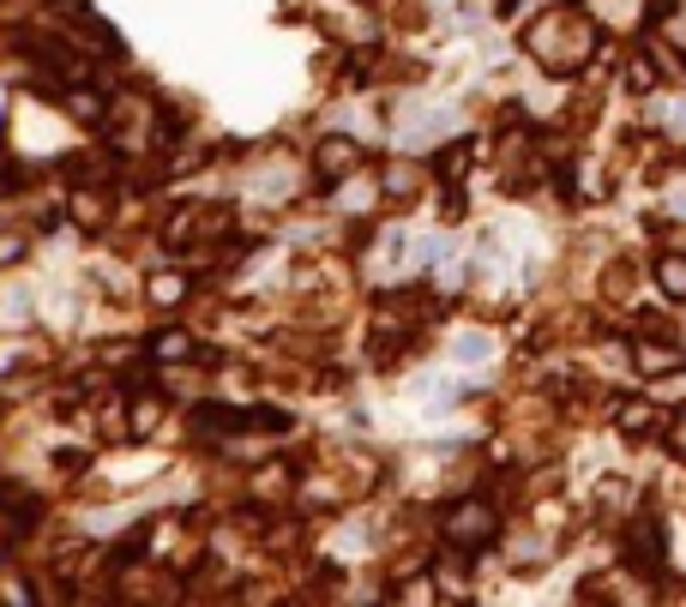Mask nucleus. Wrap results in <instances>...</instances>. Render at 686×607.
I'll return each mask as SVG.
<instances>
[{
    "label": "nucleus",
    "mask_w": 686,
    "mask_h": 607,
    "mask_svg": "<svg viewBox=\"0 0 686 607\" xmlns=\"http://www.w3.org/2000/svg\"><path fill=\"white\" fill-rule=\"evenodd\" d=\"M524 48L542 60V67H554V73H578L584 60L596 55V24L584 19L578 7H561V12H549V19L530 24Z\"/></svg>",
    "instance_id": "obj_1"
},
{
    "label": "nucleus",
    "mask_w": 686,
    "mask_h": 607,
    "mask_svg": "<svg viewBox=\"0 0 686 607\" xmlns=\"http://www.w3.org/2000/svg\"><path fill=\"white\" fill-rule=\"evenodd\" d=\"M494 529H500V518H494L482 499H464V506L446 511V541L452 548H482V541H494Z\"/></svg>",
    "instance_id": "obj_2"
},
{
    "label": "nucleus",
    "mask_w": 686,
    "mask_h": 607,
    "mask_svg": "<svg viewBox=\"0 0 686 607\" xmlns=\"http://www.w3.org/2000/svg\"><path fill=\"white\" fill-rule=\"evenodd\" d=\"M627 560L639 565V572H644V565H651V572H663V565H668L663 523H656V518H639V523H632V536H627Z\"/></svg>",
    "instance_id": "obj_3"
},
{
    "label": "nucleus",
    "mask_w": 686,
    "mask_h": 607,
    "mask_svg": "<svg viewBox=\"0 0 686 607\" xmlns=\"http://www.w3.org/2000/svg\"><path fill=\"white\" fill-rule=\"evenodd\" d=\"M313 169H320L325 180H338V175H355V169H362V145H355V139H343V133L320 139V151H313Z\"/></svg>",
    "instance_id": "obj_4"
},
{
    "label": "nucleus",
    "mask_w": 686,
    "mask_h": 607,
    "mask_svg": "<svg viewBox=\"0 0 686 607\" xmlns=\"http://www.w3.org/2000/svg\"><path fill=\"white\" fill-rule=\"evenodd\" d=\"M632 361H639V373H651V379H663V373H681L686 367V349L681 343H632Z\"/></svg>",
    "instance_id": "obj_5"
},
{
    "label": "nucleus",
    "mask_w": 686,
    "mask_h": 607,
    "mask_svg": "<svg viewBox=\"0 0 686 607\" xmlns=\"http://www.w3.org/2000/svg\"><path fill=\"white\" fill-rule=\"evenodd\" d=\"M615 421H620V433H627V439H656V433H663V409L639 404V397H632V404H620Z\"/></svg>",
    "instance_id": "obj_6"
},
{
    "label": "nucleus",
    "mask_w": 686,
    "mask_h": 607,
    "mask_svg": "<svg viewBox=\"0 0 686 607\" xmlns=\"http://www.w3.org/2000/svg\"><path fill=\"white\" fill-rule=\"evenodd\" d=\"M151 361H193V331H181V325L157 331L151 338Z\"/></svg>",
    "instance_id": "obj_7"
},
{
    "label": "nucleus",
    "mask_w": 686,
    "mask_h": 607,
    "mask_svg": "<svg viewBox=\"0 0 686 607\" xmlns=\"http://www.w3.org/2000/svg\"><path fill=\"white\" fill-rule=\"evenodd\" d=\"M187 289H193V283H187L181 271H157V277L145 283V295H151L157 307H181V301H187Z\"/></svg>",
    "instance_id": "obj_8"
},
{
    "label": "nucleus",
    "mask_w": 686,
    "mask_h": 607,
    "mask_svg": "<svg viewBox=\"0 0 686 607\" xmlns=\"http://www.w3.org/2000/svg\"><path fill=\"white\" fill-rule=\"evenodd\" d=\"M656 283H663V295L686 301V253H668V260H656Z\"/></svg>",
    "instance_id": "obj_9"
},
{
    "label": "nucleus",
    "mask_w": 686,
    "mask_h": 607,
    "mask_svg": "<svg viewBox=\"0 0 686 607\" xmlns=\"http://www.w3.org/2000/svg\"><path fill=\"white\" fill-rule=\"evenodd\" d=\"M73 217L91 223V229H103L109 223V199H97V192H73Z\"/></svg>",
    "instance_id": "obj_10"
},
{
    "label": "nucleus",
    "mask_w": 686,
    "mask_h": 607,
    "mask_svg": "<svg viewBox=\"0 0 686 607\" xmlns=\"http://www.w3.org/2000/svg\"><path fill=\"white\" fill-rule=\"evenodd\" d=\"M157 416H163V397H157V391H145V397L133 404V433H139V439L157 433Z\"/></svg>",
    "instance_id": "obj_11"
},
{
    "label": "nucleus",
    "mask_w": 686,
    "mask_h": 607,
    "mask_svg": "<svg viewBox=\"0 0 686 607\" xmlns=\"http://www.w3.org/2000/svg\"><path fill=\"white\" fill-rule=\"evenodd\" d=\"M60 102H67L79 121H103V97H97V90H60Z\"/></svg>",
    "instance_id": "obj_12"
},
{
    "label": "nucleus",
    "mask_w": 686,
    "mask_h": 607,
    "mask_svg": "<svg viewBox=\"0 0 686 607\" xmlns=\"http://www.w3.org/2000/svg\"><path fill=\"white\" fill-rule=\"evenodd\" d=\"M386 192H391V199H398V192H403V199H410V192H416V169H403V163H391V169H386Z\"/></svg>",
    "instance_id": "obj_13"
},
{
    "label": "nucleus",
    "mask_w": 686,
    "mask_h": 607,
    "mask_svg": "<svg viewBox=\"0 0 686 607\" xmlns=\"http://www.w3.org/2000/svg\"><path fill=\"white\" fill-rule=\"evenodd\" d=\"M464 163H469V145H452V151H440L434 169H440V175H464Z\"/></svg>",
    "instance_id": "obj_14"
},
{
    "label": "nucleus",
    "mask_w": 686,
    "mask_h": 607,
    "mask_svg": "<svg viewBox=\"0 0 686 607\" xmlns=\"http://www.w3.org/2000/svg\"><path fill=\"white\" fill-rule=\"evenodd\" d=\"M24 247H31V241H24V235H0V265L24 260Z\"/></svg>",
    "instance_id": "obj_15"
},
{
    "label": "nucleus",
    "mask_w": 686,
    "mask_h": 607,
    "mask_svg": "<svg viewBox=\"0 0 686 607\" xmlns=\"http://www.w3.org/2000/svg\"><path fill=\"white\" fill-rule=\"evenodd\" d=\"M656 85V67L651 60H639V67H632V90H651Z\"/></svg>",
    "instance_id": "obj_16"
}]
</instances>
